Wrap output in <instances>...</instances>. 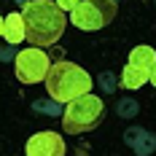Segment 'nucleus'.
I'll return each instance as SVG.
<instances>
[{"label": "nucleus", "mask_w": 156, "mask_h": 156, "mask_svg": "<svg viewBox=\"0 0 156 156\" xmlns=\"http://www.w3.org/2000/svg\"><path fill=\"white\" fill-rule=\"evenodd\" d=\"M19 14L24 19V41L35 48L54 46L65 35L67 16L57 0H27Z\"/></svg>", "instance_id": "nucleus-1"}, {"label": "nucleus", "mask_w": 156, "mask_h": 156, "mask_svg": "<svg viewBox=\"0 0 156 156\" xmlns=\"http://www.w3.org/2000/svg\"><path fill=\"white\" fill-rule=\"evenodd\" d=\"M94 86L92 76L78 67L76 62H67V59H59L48 67V76H46V92L51 100L57 102H70L76 97H83L89 94Z\"/></svg>", "instance_id": "nucleus-2"}, {"label": "nucleus", "mask_w": 156, "mask_h": 156, "mask_svg": "<svg viewBox=\"0 0 156 156\" xmlns=\"http://www.w3.org/2000/svg\"><path fill=\"white\" fill-rule=\"evenodd\" d=\"M105 116V102L97 97V94H83L67 102V108L62 113V132L67 135H86L100 126Z\"/></svg>", "instance_id": "nucleus-3"}, {"label": "nucleus", "mask_w": 156, "mask_h": 156, "mask_svg": "<svg viewBox=\"0 0 156 156\" xmlns=\"http://www.w3.org/2000/svg\"><path fill=\"white\" fill-rule=\"evenodd\" d=\"M119 14V3L116 0H81L76 11L70 14V22L83 32H97L108 27Z\"/></svg>", "instance_id": "nucleus-4"}, {"label": "nucleus", "mask_w": 156, "mask_h": 156, "mask_svg": "<svg viewBox=\"0 0 156 156\" xmlns=\"http://www.w3.org/2000/svg\"><path fill=\"white\" fill-rule=\"evenodd\" d=\"M48 67H51V59L43 48H24L16 54V62H14V70H16V78L22 83H38V81H46L48 76Z\"/></svg>", "instance_id": "nucleus-5"}, {"label": "nucleus", "mask_w": 156, "mask_h": 156, "mask_svg": "<svg viewBox=\"0 0 156 156\" xmlns=\"http://www.w3.org/2000/svg\"><path fill=\"white\" fill-rule=\"evenodd\" d=\"M24 154L27 156H65V140H62V135L43 129V132H35L27 140Z\"/></svg>", "instance_id": "nucleus-6"}, {"label": "nucleus", "mask_w": 156, "mask_h": 156, "mask_svg": "<svg viewBox=\"0 0 156 156\" xmlns=\"http://www.w3.org/2000/svg\"><path fill=\"white\" fill-rule=\"evenodd\" d=\"M126 65L151 73V67L156 65V48H151V46H135L132 51H129V62Z\"/></svg>", "instance_id": "nucleus-7"}, {"label": "nucleus", "mask_w": 156, "mask_h": 156, "mask_svg": "<svg viewBox=\"0 0 156 156\" xmlns=\"http://www.w3.org/2000/svg\"><path fill=\"white\" fill-rule=\"evenodd\" d=\"M3 38H5L8 43H14V46L24 41V19H22V14H8V16H5Z\"/></svg>", "instance_id": "nucleus-8"}, {"label": "nucleus", "mask_w": 156, "mask_h": 156, "mask_svg": "<svg viewBox=\"0 0 156 156\" xmlns=\"http://www.w3.org/2000/svg\"><path fill=\"white\" fill-rule=\"evenodd\" d=\"M145 81H148V73L145 70H137L132 65H126L124 70H121V86L124 89H140Z\"/></svg>", "instance_id": "nucleus-9"}, {"label": "nucleus", "mask_w": 156, "mask_h": 156, "mask_svg": "<svg viewBox=\"0 0 156 156\" xmlns=\"http://www.w3.org/2000/svg\"><path fill=\"white\" fill-rule=\"evenodd\" d=\"M78 3H81V0H57V5H59L62 11H70V14L76 11V5H78Z\"/></svg>", "instance_id": "nucleus-10"}, {"label": "nucleus", "mask_w": 156, "mask_h": 156, "mask_svg": "<svg viewBox=\"0 0 156 156\" xmlns=\"http://www.w3.org/2000/svg\"><path fill=\"white\" fill-rule=\"evenodd\" d=\"M148 81L154 83V89H156V65H154V67H151V73H148Z\"/></svg>", "instance_id": "nucleus-11"}]
</instances>
